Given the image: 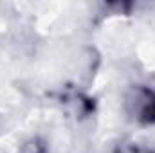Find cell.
<instances>
[{
    "label": "cell",
    "instance_id": "6da1fadb",
    "mask_svg": "<svg viewBox=\"0 0 155 153\" xmlns=\"http://www.w3.org/2000/svg\"><path fill=\"white\" fill-rule=\"evenodd\" d=\"M143 119L144 121H155V97H152L144 108H143Z\"/></svg>",
    "mask_w": 155,
    "mask_h": 153
}]
</instances>
